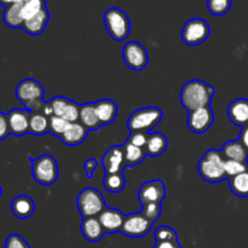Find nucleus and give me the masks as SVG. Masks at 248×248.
<instances>
[{
  "label": "nucleus",
  "instance_id": "nucleus-31",
  "mask_svg": "<svg viewBox=\"0 0 248 248\" xmlns=\"http://www.w3.org/2000/svg\"><path fill=\"white\" fill-rule=\"evenodd\" d=\"M44 7H46L45 0H28V1L23 2L21 7V16L23 22L28 21L31 17L38 15Z\"/></svg>",
  "mask_w": 248,
  "mask_h": 248
},
{
  "label": "nucleus",
  "instance_id": "nucleus-28",
  "mask_svg": "<svg viewBox=\"0 0 248 248\" xmlns=\"http://www.w3.org/2000/svg\"><path fill=\"white\" fill-rule=\"evenodd\" d=\"M50 120L43 113H31L29 120V133L34 136H44L48 132Z\"/></svg>",
  "mask_w": 248,
  "mask_h": 248
},
{
  "label": "nucleus",
  "instance_id": "nucleus-12",
  "mask_svg": "<svg viewBox=\"0 0 248 248\" xmlns=\"http://www.w3.org/2000/svg\"><path fill=\"white\" fill-rule=\"evenodd\" d=\"M166 196V186L160 179L145 182L138 190V200L142 205L145 203H161Z\"/></svg>",
  "mask_w": 248,
  "mask_h": 248
},
{
  "label": "nucleus",
  "instance_id": "nucleus-3",
  "mask_svg": "<svg viewBox=\"0 0 248 248\" xmlns=\"http://www.w3.org/2000/svg\"><path fill=\"white\" fill-rule=\"evenodd\" d=\"M16 97L31 113H41L45 102L44 87L34 79H24L16 87Z\"/></svg>",
  "mask_w": 248,
  "mask_h": 248
},
{
  "label": "nucleus",
  "instance_id": "nucleus-23",
  "mask_svg": "<svg viewBox=\"0 0 248 248\" xmlns=\"http://www.w3.org/2000/svg\"><path fill=\"white\" fill-rule=\"evenodd\" d=\"M222 154L227 160H234V161L247 164L248 152L239 140H229V142L225 143L222 148Z\"/></svg>",
  "mask_w": 248,
  "mask_h": 248
},
{
  "label": "nucleus",
  "instance_id": "nucleus-33",
  "mask_svg": "<svg viewBox=\"0 0 248 248\" xmlns=\"http://www.w3.org/2000/svg\"><path fill=\"white\" fill-rule=\"evenodd\" d=\"M232 0H207V9L215 16H223L230 10Z\"/></svg>",
  "mask_w": 248,
  "mask_h": 248
},
{
  "label": "nucleus",
  "instance_id": "nucleus-39",
  "mask_svg": "<svg viewBox=\"0 0 248 248\" xmlns=\"http://www.w3.org/2000/svg\"><path fill=\"white\" fill-rule=\"evenodd\" d=\"M9 135H11V133H10L7 115L0 111V140H5Z\"/></svg>",
  "mask_w": 248,
  "mask_h": 248
},
{
  "label": "nucleus",
  "instance_id": "nucleus-43",
  "mask_svg": "<svg viewBox=\"0 0 248 248\" xmlns=\"http://www.w3.org/2000/svg\"><path fill=\"white\" fill-rule=\"evenodd\" d=\"M28 0H0V5L7 7L12 4H18V2H26Z\"/></svg>",
  "mask_w": 248,
  "mask_h": 248
},
{
  "label": "nucleus",
  "instance_id": "nucleus-29",
  "mask_svg": "<svg viewBox=\"0 0 248 248\" xmlns=\"http://www.w3.org/2000/svg\"><path fill=\"white\" fill-rule=\"evenodd\" d=\"M232 194L239 198H248V170L229 179Z\"/></svg>",
  "mask_w": 248,
  "mask_h": 248
},
{
  "label": "nucleus",
  "instance_id": "nucleus-10",
  "mask_svg": "<svg viewBox=\"0 0 248 248\" xmlns=\"http://www.w3.org/2000/svg\"><path fill=\"white\" fill-rule=\"evenodd\" d=\"M50 103L52 114L58 118H62L69 123H78L80 118V104L77 102L70 101V99L64 98V97H55Z\"/></svg>",
  "mask_w": 248,
  "mask_h": 248
},
{
  "label": "nucleus",
  "instance_id": "nucleus-34",
  "mask_svg": "<svg viewBox=\"0 0 248 248\" xmlns=\"http://www.w3.org/2000/svg\"><path fill=\"white\" fill-rule=\"evenodd\" d=\"M225 174H227V178L230 179L232 177L237 176V174L242 173V172L247 171L248 170V164L240 161H234V160H227L225 159Z\"/></svg>",
  "mask_w": 248,
  "mask_h": 248
},
{
  "label": "nucleus",
  "instance_id": "nucleus-35",
  "mask_svg": "<svg viewBox=\"0 0 248 248\" xmlns=\"http://www.w3.org/2000/svg\"><path fill=\"white\" fill-rule=\"evenodd\" d=\"M142 213L148 220L152 223L156 222L159 219L160 215H161V203H145L142 205Z\"/></svg>",
  "mask_w": 248,
  "mask_h": 248
},
{
  "label": "nucleus",
  "instance_id": "nucleus-19",
  "mask_svg": "<svg viewBox=\"0 0 248 248\" xmlns=\"http://www.w3.org/2000/svg\"><path fill=\"white\" fill-rule=\"evenodd\" d=\"M80 228H81L82 236L90 242H98L106 234L98 217L84 218Z\"/></svg>",
  "mask_w": 248,
  "mask_h": 248
},
{
  "label": "nucleus",
  "instance_id": "nucleus-16",
  "mask_svg": "<svg viewBox=\"0 0 248 248\" xmlns=\"http://www.w3.org/2000/svg\"><path fill=\"white\" fill-rule=\"evenodd\" d=\"M102 165L106 173H116L123 172V169L126 166L125 157H124L123 147L114 145L102 157Z\"/></svg>",
  "mask_w": 248,
  "mask_h": 248
},
{
  "label": "nucleus",
  "instance_id": "nucleus-21",
  "mask_svg": "<svg viewBox=\"0 0 248 248\" xmlns=\"http://www.w3.org/2000/svg\"><path fill=\"white\" fill-rule=\"evenodd\" d=\"M48 18H50V14H48L47 6H46L38 15L24 22L22 29L31 35H39L45 31L48 23Z\"/></svg>",
  "mask_w": 248,
  "mask_h": 248
},
{
  "label": "nucleus",
  "instance_id": "nucleus-1",
  "mask_svg": "<svg viewBox=\"0 0 248 248\" xmlns=\"http://www.w3.org/2000/svg\"><path fill=\"white\" fill-rule=\"evenodd\" d=\"M213 94H215V89L212 86L206 84L202 80L195 79L184 84L179 98L182 106L186 110L193 111L210 106Z\"/></svg>",
  "mask_w": 248,
  "mask_h": 248
},
{
  "label": "nucleus",
  "instance_id": "nucleus-32",
  "mask_svg": "<svg viewBox=\"0 0 248 248\" xmlns=\"http://www.w3.org/2000/svg\"><path fill=\"white\" fill-rule=\"evenodd\" d=\"M48 120H50L48 132H51L53 136H56V137L58 138L62 137V136L67 132L68 128L70 127V125H72V123H69V121L64 120V119L62 118H58V116L55 115L50 116Z\"/></svg>",
  "mask_w": 248,
  "mask_h": 248
},
{
  "label": "nucleus",
  "instance_id": "nucleus-26",
  "mask_svg": "<svg viewBox=\"0 0 248 248\" xmlns=\"http://www.w3.org/2000/svg\"><path fill=\"white\" fill-rule=\"evenodd\" d=\"M23 2H18V4H12L10 6L5 7L4 15H2V19H4L5 24L12 29L22 28L23 26V19L21 16V7Z\"/></svg>",
  "mask_w": 248,
  "mask_h": 248
},
{
  "label": "nucleus",
  "instance_id": "nucleus-41",
  "mask_svg": "<svg viewBox=\"0 0 248 248\" xmlns=\"http://www.w3.org/2000/svg\"><path fill=\"white\" fill-rule=\"evenodd\" d=\"M154 248H182V246L179 245L178 240H173V241L155 242Z\"/></svg>",
  "mask_w": 248,
  "mask_h": 248
},
{
  "label": "nucleus",
  "instance_id": "nucleus-17",
  "mask_svg": "<svg viewBox=\"0 0 248 248\" xmlns=\"http://www.w3.org/2000/svg\"><path fill=\"white\" fill-rule=\"evenodd\" d=\"M228 118L237 127L248 126V99H234L228 107Z\"/></svg>",
  "mask_w": 248,
  "mask_h": 248
},
{
  "label": "nucleus",
  "instance_id": "nucleus-30",
  "mask_svg": "<svg viewBox=\"0 0 248 248\" xmlns=\"http://www.w3.org/2000/svg\"><path fill=\"white\" fill-rule=\"evenodd\" d=\"M103 186L109 193L118 194L125 188L126 179L123 172H116V173H107L103 179Z\"/></svg>",
  "mask_w": 248,
  "mask_h": 248
},
{
  "label": "nucleus",
  "instance_id": "nucleus-25",
  "mask_svg": "<svg viewBox=\"0 0 248 248\" xmlns=\"http://www.w3.org/2000/svg\"><path fill=\"white\" fill-rule=\"evenodd\" d=\"M167 147H169V140H167L166 136L162 135L161 132H154L149 135V140H148L147 147H145V153L149 156H160L166 152Z\"/></svg>",
  "mask_w": 248,
  "mask_h": 248
},
{
  "label": "nucleus",
  "instance_id": "nucleus-15",
  "mask_svg": "<svg viewBox=\"0 0 248 248\" xmlns=\"http://www.w3.org/2000/svg\"><path fill=\"white\" fill-rule=\"evenodd\" d=\"M98 219L103 227L104 232L107 234H114V232H121L125 216L123 212L116 208L106 207L98 216Z\"/></svg>",
  "mask_w": 248,
  "mask_h": 248
},
{
  "label": "nucleus",
  "instance_id": "nucleus-11",
  "mask_svg": "<svg viewBox=\"0 0 248 248\" xmlns=\"http://www.w3.org/2000/svg\"><path fill=\"white\" fill-rule=\"evenodd\" d=\"M153 223L148 220L142 213L128 215L124 220L121 232L128 237H142L152 229Z\"/></svg>",
  "mask_w": 248,
  "mask_h": 248
},
{
  "label": "nucleus",
  "instance_id": "nucleus-37",
  "mask_svg": "<svg viewBox=\"0 0 248 248\" xmlns=\"http://www.w3.org/2000/svg\"><path fill=\"white\" fill-rule=\"evenodd\" d=\"M148 140H149V133L148 132H131L130 137L127 138V142L136 145V147L145 149Z\"/></svg>",
  "mask_w": 248,
  "mask_h": 248
},
{
  "label": "nucleus",
  "instance_id": "nucleus-6",
  "mask_svg": "<svg viewBox=\"0 0 248 248\" xmlns=\"http://www.w3.org/2000/svg\"><path fill=\"white\" fill-rule=\"evenodd\" d=\"M31 174L41 186H52L58 178V165L51 155H41L38 159H31Z\"/></svg>",
  "mask_w": 248,
  "mask_h": 248
},
{
  "label": "nucleus",
  "instance_id": "nucleus-2",
  "mask_svg": "<svg viewBox=\"0 0 248 248\" xmlns=\"http://www.w3.org/2000/svg\"><path fill=\"white\" fill-rule=\"evenodd\" d=\"M224 165L225 157L223 156L222 150L210 149L199 161V174L208 183H219L227 178Z\"/></svg>",
  "mask_w": 248,
  "mask_h": 248
},
{
  "label": "nucleus",
  "instance_id": "nucleus-24",
  "mask_svg": "<svg viewBox=\"0 0 248 248\" xmlns=\"http://www.w3.org/2000/svg\"><path fill=\"white\" fill-rule=\"evenodd\" d=\"M79 120L81 121L82 125H84L89 131L98 130L102 126L101 123H99L98 115H97L94 103H85L80 106Z\"/></svg>",
  "mask_w": 248,
  "mask_h": 248
},
{
  "label": "nucleus",
  "instance_id": "nucleus-14",
  "mask_svg": "<svg viewBox=\"0 0 248 248\" xmlns=\"http://www.w3.org/2000/svg\"><path fill=\"white\" fill-rule=\"evenodd\" d=\"M31 111L27 109H12L7 115L10 133L16 137L29 133V120H31Z\"/></svg>",
  "mask_w": 248,
  "mask_h": 248
},
{
  "label": "nucleus",
  "instance_id": "nucleus-8",
  "mask_svg": "<svg viewBox=\"0 0 248 248\" xmlns=\"http://www.w3.org/2000/svg\"><path fill=\"white\" fill-rule=\"evenodd\" d=\"M181 36L186 45H200L210 36V26L202 18H191L183 26Z\"/></svg>",
  "mask_w": 248,
  "mask_h": 248
},
{
  "label": "nucleus",
  "instance_id": "nucleus-42",
  "mask_svg": "<svg viewBox=\"0 0 248 248\" xmlns=\"http://www.w3.org/2000/svg\"><path fill=\"white\" fill-rule=\"evenodd\" d=\"M239 140H240V142H241V144L244 145L245 148H246L247 152H248V126L241 128V132H240Z\"/></svg>",
  "mask_w": 248,
  "mask_h": 248
},
{
  "label": "nucleus",
  "instance_id": "nucleus-36",
  "mask_svg": "<svg viewBox=\"0 0 248 248\" xmlns=\"http://www.w3.org/2000/svg\"><path fill=\"white\" fill-rule=\"evenodd\" d=\"M173 240H178L177 237L176 230L172 228L162 225L155 230V241L162 242V241H173Z\"/></svg>",
  "mask_w": 248,
  "mask_h": 248
},
{
  "label": "nucleus",
  "instance_id": "nucleus-20",
  "mask_svg": "<svg viewBox=\"0 0 248 248\" xmlns=\"http://www.w3.org/2000/svg\"><path fill=\"white\" fill-rule=\"evenodd\" d=\"M35 211L34 201L27 195H18L11 201V212L19 219H27Z\"/></svg>",
  "mask_w": 248,
  "mask_h": 248
},
{
  "label": "nucleus",
  "instance_id": "nucleus-9",
  "mask_svg": "<svg viewBox=\"0 0 248 248\" xmlns=\"http://www.w3.org/2000/svg\"><path fill=\"white\" fill-rule=\"evenodd\" d=\"M123 60L132 70H142L148 65L149 56L142 44L130 41L123 48Z\"/></svg>",
  "mask_w": 248,
  "mask_h": 248
},
{
  "label": "nucleus",
  "instance_id": "nucleus-4",
  "mask_svg": "<svg viewBox=\"0 0 248 248\" xmlns=\"http://www.w3.org/2000/svg\"><path fill=\"white\" fill-rule=\"evenodd\" d=\"M104 26L109 35L116 41L125 40L131 31V23L128 16L118 7H110L103 15Z\"/></svg>",
  "mask_w": 248,
  "mask_h": 248
},
{
  "label": "nucleus",
  "instance_id": "nucleus-18",
  "mask_svg": "<svg viewBox=\"0 0 248 248\" xmlns=\"http://www.w3.org/2000/svg\"><path fill=\"white\" fill-rule=\"evenodd\" d=\"M97 115L102 126L110 125L118 115V106L111 99H99L94 103Z\"/></svg>",
  "mask_w": 248,
  "mask_h": 248
},
{
  "label": "nucleus",
  "instance_id": "nucleus-38",
  "mask_svg": "<svg viewBox=\"0 0 248 248\" xmlns=\"http://www.w3.org/2000/svg\"><path fill=\"white\" fill-rule=\"evenodd\" d=\"M4 248H31L26 240L18 234H11L5 241Z\"/></svg>",
  "mask_w": 248,
  "mask_h": 248
},
{
  "label": "nucleus",
  "instance_id": "nucleus-40",
  "mask_svg": "<svg viewBox=\"0 0 248 248\" xmlns=\"http://www.w3.org/2000/svg\"><path fill=\"white\" fill-rule=\"evenodd\" d=\"M97 165H98V162H97L96 159H89L85 161L84 169L86 171L87 178H92V174H93L94 170L97 169Z\"/></svg>",
  "mask_w": 248,
  "mask_h": 248
},
{
  "label": "nucleus",
  "instance_id": "nucleus-7",
  "mask_svg": "<svg viewBox=\"0 0 248 248\" xmlns=\"http://www.w3.org/2000/svg\"><path fill=\"white\" fill-rule=\"evenodd\" d=\"M77 205L84 218L98 217L99 213L106 208V201L97 189L85 188L78 196Z\"/></svg>",
  "mask_w": 248,
  "mask_h": 248
},
{
  "label": "nucleus",
  "instance_id": "nucleus-44",
  "mask_svg": "<svg viewBox=\"0 0 248 248\" xmlns=\"http://www.w3.org/2000/svg\"><path fill=\"white\" fill-rule=\"evenodd\" d=\"M1 193H2V190H1V186H0V196H1Z\"/></svg>",
  "mask_w": 248,
  "mask_h": 248
},
{
  "label": "nucleus",
  "instance_id": "nucleus-22",
  "mask_svg": "<svg viewBox=\"0 0 248 248\" xmlns=\"http://www.w3.org/2000/svg\"><path fill=\"white\" fill-rule=\"evenodd\" d=\"M87 130L81 123H72L70 127L68 128L67 132L60 138L65 145H69V147H74V145H79L86 140L87 137Z\"/></svg>",
  "mask_w": 248,
  "mask_h": 248
},
{
  "label": "nucleus",
  "instance_id": "nucleus-13",
  "mask_svg": "<svg viewBox=\"0 0 248 248\" xmlns=\"http://www.w3.org/2000/svg\"><path fill=\"white\" fill-rule=\"evenodd\" d=\"M215 121V113L211 106L189 111L188 115V127L189 130L195 133H205L210 130Z\"/></svg>",
  "mask_w": 248,
  "mask_h": 248
},
{
  "label": "nucleus",
  "instance_id": "nucleus-27",
  "mask_svg": "<svg viewBox=\"0 0 248 248\" xmlns=\"http://www.w3.org/2000/svg\"><path fill=\"white\" fill-rule=\"evenodd\" d=\"M123 149H124V157H125V164L126 166H136V165H140V162L144 160L145 153L144 149L140 147H136V145L131 144L130 142L126 140L125 144L123 145Z\"/></svg>",
  "mask_w": 248,
  "mask_h": 248
},
{
  "label": "nucleus",
  "instance_id": "nucleus-5",
  "mask_svg": "<svg viewBox=\"0 0 248 248\" xmlns=\"http://www.w3.org/2000/svg\"><path fill=\"white\" fill-rule=\"evenodd\" d=\"M162 119L161 109L156 107H147L133 111L127 121L131 132H148L159 125Z\"/></svg>",
  "mask_w": 248,
  "mask_h": 248
}]
</instances>
